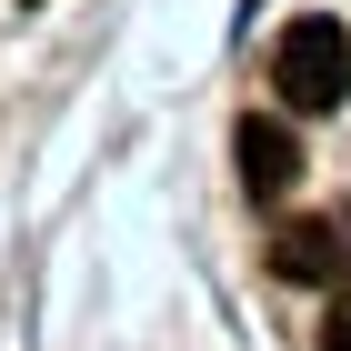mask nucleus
I'll return each instance as SVG.
<instances>
[{"label": "nucleus", "mask_w": 351, "mask_h": 351, "mask_svg": "<svg viewBox=\"0 0 351 351\" xmlns=\"http://www.w3.org/2000/svg\"><path fill=\"white\" fill-rule=\"evenodd\" d=\"M271 90H281L291 110H341L351 101V30L322 21V10L291 21L281 40H271Z\"/></svg>", "instance_id": "obj_1"}, {"label": "nucleus", "mask_w": 351, "mask_h": 351, "mask_svg": "<svg viewBox=\"0 0 351 351\" xmlns=\"http://www.w3.org/2000/svg\"><path fill=\"white\" fill-rule=\"evenodd\" d=\"M322 351H351V291H331V311H322Z\"/></svg>", "instance_id": "obj_4"}, {"label": "nucleus", "mask_w": 351, "mask_h": 351, "mask_svg": "<svg viewBox=\"0 0 351 351\" xmlns=\"http://www.w3.org/2000/svg\"><path fill=\"white\" fill-rule=\"evenodd\" d=\"M231 161H241V191H251V201H281V191L301 181V141L281 131V121H261V110H251L241 131H231Z\"/></svg>", "instance_id": "obj_3"}, {"label": "nucleus", "mask_w": 351, "mask_h": 351, "mask_svg": "<svg viewBox=\"0 0 351 351\" xmlns=\"http://www.w3.org/2000/svg\"><path fill=\"white\" fill-rule=\"evenodd\" d=\"M271 271L281 281H351V211H311L271 231Z\"/></svg>", "instance_id": "obj_2"}]
</instances>
